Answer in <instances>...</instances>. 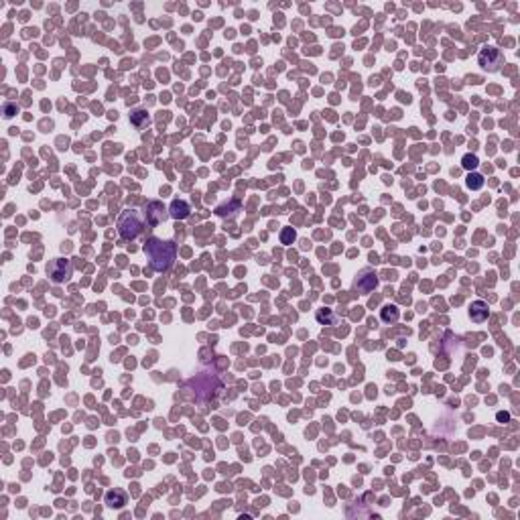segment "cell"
I'll list each match as a JSON object with an SVG mask.
<instances>
[{
	"label": "cell",
	"mask_w": 520,
	"mask_h": 520,
	"mask_svg": "<svg viewBox=\"0 0 520 520\" xmlns=\"http://www.w3.org/2000/svg\"><path fill=\"white\" fill-rule=\"evenodd\" d=\"M142 215L138 209H126L118 219V232L124 240H134L142 232Z\"/></svg>",
	"instance_id": "cell-2"
},
{
	"label": "cell",
	"mask_w": 520,
	"mask_h": 520,
	"mask_svg": "<svg viewBox=\"0 0 520 520\" xmlns=\"http://www.w3.org/2000/svg\"><path fill=\"white\" fill-rule=\"evenodd\" d=\"M488 315H490V311H488V305H486L484 301H476V303L472 305V309H470V317H472V321H476V323L486 321Z\"/></svg>",
	"instance_id": "cell-5"
},
{
	"label": "cell",
	"mask_w": 520,
	"mask_h": 520,
	"mask_svg": "<svg viewBox=\"0 0 520 520\" xmlns=\"http://www.w3.org/2000/svg\"><path fill=\"white\" fill-rule=\"evenodd\" d=\"M461 165H464V169L472 171V169H476L480 163H478V157H476V155H466V157L461 159Z\"/></svg>",
	"instance_id": "cell-10"
},
{
	"label": "cell",
	"mask_w": 520,
	"mask_h": 520,
	"mask_svg": "<svg viewBox=\"0 0 520 520\" xmlns=\"http://www.w3.org/2000/svg\"><path fill=\"white\" fill-rule=\"evenodd\" d=\"M144 252L151 260V266L157 270V272H163L167 270L173 260H175V244L169 242V240H159V238H151L144 246Z\"/></svg>",
	"instance_id": "cell-1"
},
{
	"label": "cell",
	"mask_w": 520,
	"mask_h": 520,
	"mask_svg": "<svg viewBox=\"0 0 520 520\" xmlns=\"http://www.w3.org/2000/svg\"><path fill=\"white\" fill-rule=\"evenodd\" d=\"M502 61H504V57H502V51L498 47H484L478 55V63L486 71H498Z\"/></svg>",
	"instance_id": "cell-3"
},
{
	"label": "cell",
	"mask_w": 520,
	"mask_h": 520,
	"mask_svg": "<svg viewBox=\"0 0 520 520\" xmlns=\"http://www.w3.org/2000/svg\"><path fill=\"white\" fill-rule=\"evenodd\" d=\"M466 185H468L470 189H480V187L484 185V177H482V175H478V173H470V175H468Z\"/></svg>",
	"instance_id": "cell-9"
},
{
	"label": "cell",
	"mask_w": 520,
	"mask_h": 520,
	"mask_svg": "<svg viewBox=\"0 0 520 520\" xmlns=\"http://www.w3.org/2000/svg\"><path fill=\"white\" fill-rule=\"evenodd\" d=\"M380 315H382V321H384V323H394V321L398 319V307H396V305H386Z\"/></svg>",
	"instance_id": "cell-8"
},
{
	"label": "cell",
	"mask_w": 520,
	"mask_h": 520,
	"mask_svg": "<svg viewBox=\"0 0 520 520\" xmlns=\"http://www.w3.org/2000/svg\"><path fill=\"white\" fill-rule=\"evenodd\" d=\"M104 500H106V504L110 508H122L126 504V494L122 490H110V492H106Z\"/></svg>",
	"instance_id": "cell-6"
},
{
	"label": "cell",
	"mask_w": 520,
	"mask_h": 520,
	"mask_svg": "<svg viewBox=\"0 0 520 520\" xmlns=\"http://www.w3.org/2000/svg\"><path fill=\"white\" fill-rule=\"evenodd\" d=\"M5 112H7L5 116H9V118H11V116H15L13 112H17V106H7V108H5Z\"/></svg>",
	"instance_id": "cell-12"
},
{
	"label": "cell",
	"mask_w": 520,
	"mask_h": 520,
	"mask_svg": "<svg viewBox=\"0 0 520 520\" xmlns=\"http://www.w3.org/2000/svg\"><path fill=\"white\" fill-rule=\"evenodd\" d=\"M295 238H297V234H295L293 228H286V230L280 234V242H282V244H293Z\"/></svg>",
	"instance_id": "cell-11"
},
{
	"label": "cell",
	"mask_w": 520,
	"mask_h": 520,
	"mask_svg": "<svg viewBox=\"0 0 520 520\" xmlns=\"http://www.w3.org/2000/svg\"><path fill=\"white\" fill-rule=\"evenodd\" d=\"M189 205L185 203V201H179V199H175L173 203H171V217H175V219H185L187 215H189Z\"/></svg>",
	"instance_id": "cell-7"
},
{
	"label": "cell",
	"mask_w": 520,
	"mask_h": 520,
	"mask_svg": "<svg viewBox=\"0 0 520 520\" xmlns=\"http://www.w3.org/2000/svg\"><path fill=\"white\" fill-rule=\"evenodd\" d=\"M49 274L53 278V282H63L71 276V262L65 258H57L53 260V264L49 266Z\"/></svg>",
	"instance_id": "cell-4"
}]
</instances>
